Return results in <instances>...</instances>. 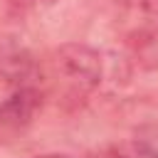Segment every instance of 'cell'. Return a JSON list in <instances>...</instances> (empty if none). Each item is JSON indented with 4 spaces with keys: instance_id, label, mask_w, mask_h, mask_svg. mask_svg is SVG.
<instances>
[{
    "instance_id": "6da1fadb",
    "label": "cell",
    "mask_w": 158,
    "mask_h": 158,
    "mask_svg": "<svg viewBox=\"0 0 158 158\" xmlns=\"http://www.w3.org/2000/svg\"><path fill=\"white\" fill-rule=\"evenodd\" d=\"M40 106H42V94L35 86L30 84L17 86L0 104V146H7L20 136H25Z\"/></svg>"
},
{
    "instance_id": "7a4b0ae2",
    "label": "cell",
    "mask_w": 158,
    "mask_h": 158,
    "mask_svg": "<svg viewBox=\"0 0 158 158\" xmlns=\"http://www.w3.org/2000/svg\"><path fill=\"white\" fill-rule=\"evenodd\" d=\"M54 62L57 69L81 91H89L101 81V54L86 44L79 42L62 44L54 54Z\"/></svg>"
},
{
    "instance_id": "3957f363",
    "label": "cell",
    "mask_w": 158,
    "mask_h": 158,
    "mask_svg": "<svg viewBox=\"0 0 158 158\" xmlns=\"http://www.w3.org/2000/svg\"><path fill=\"white\" fill-rule=\"evenodd\" d=\"M133 158H158V123L141 126L133 133Z\"/></svg>"
},
{
    "instance_id": "277c9868",
    "label": "cell",
    "mask_w": 158,
    "mask_h": 158,
    "mask_svg": "<svg viewBox=\"0 0 158 158\" xmlns=\"http://www.w3.org/2000/svg\"><path fill=\"white\" fill-rule=\"evenodd\" d=\"M84 158H128L123 151L114 148V146H104V148H96V151H89Z\"/></svg>"
},
{
    "instance_id": "5b68a950",
    "label": "cell",
    "mask_w": 158,
    "mask_h": 158,
    "mask_svg": "<svg viewBox=\"0 0 158 158\" xmlns=\"http://www.w3.org/2000/svg\"><path fill=\"white\" fill-rule=\"evenodd\" d=\"M141 7H143L151 17H158V0H141Z\"/></svg>"
},
{
    "instance_id": "8992f818",
    "label": "cell",
    "mask_w": 158,
    "mask_h": 158,
    "mask_svg": "<svg viewBox=\"0 0 158 158\" xmlns=\"http://www.w3.org/2000/svg\"><path fill=\"white\" fill-rule=\"evenodd\" d=\"M37 158H69L64 153H44V156H37Z\"/></svg>"
},
{
    "instance_id": "52a82bcc",
    "label": "cell",
    "mask_w": 158,
    "mask_h": 158,
    "mask_svg": "<svg viewBox=\"0 0 158 158\" xmlns=\"http://www.w3.org/2000/svg\"><path fill=\"white\" fill-rule=\"evenodd\" d=\"M47 2H54V0H47Z\"/></svg>"
}]
</instances>
